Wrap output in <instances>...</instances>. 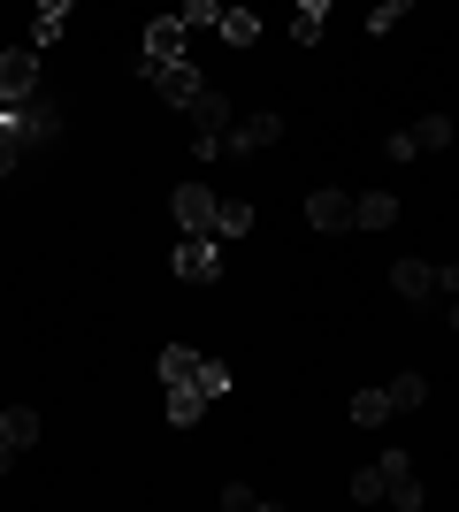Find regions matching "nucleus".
<instances>
[{"mask_svg":"<svg viewBox=\"0 0 459 512\" xmlns=\"http://www.w3.org/2000/svg\"><path fill=\"white\" fill-rule=\"evenodd\" d=\"M0 130H8L16 146H54V138H62V107L39 100V92H31V100H0Z\"/></svg>","mask_w":459,"mask_h":512,"instance_id":"f257e3e1","label":"nucleus"},{"mask_svg":"<svg viewBox=\"0 0 459 512\" xmlns=\"http://www.w3.org/2000/svg\"><path fill=\"white\" fill-rule=\"evenodd\" d=\"M169 268L184 283H215V268H222V237L215 230H184L176 237V253H169Z\"/></svg>","mask_w":459,"mask_h":512,"instance_id":"f03ea898","label":"nucleus"},{"mask_svg":"<svg viewBox=\"0 0 459 512\" xmlns=\"http://www.w3.org/2000/svg\"><path fill=\"white\" fill-rule=\"evenodd\" d=\"M39 46L23 39V46H8V54H0V100H31V92H39Z\"/></svg>","mask_w":459,"mask_h":512,"instance_id":"7ed1b4c3","label":"nucleus"},{"mask_svg":"<svg viewBox=\"0 0 459 512\" xmlns=\"http://www.w3.org/2000/svg\"><path fill=\"white\" fill-rule=\"evenodd\" d=\"M146 85L161 92V100H169V107H192L199 92H207V85H199V69L184 62V54H176V62H146Z\"/></svg>","mask_w":459,"mask_h":512,"instance_id":"20e7f679","label":"nucleus"},{"mask_svg":"<svg viewBox=\"0 0 459 512\" xmlns=\"http://www.w3.org/2000/svg\"><path fill=\"white\" fill-rule=\"evenodd\" d=\"M375 474H383V497H391L398 512H421V482H414V459H406V451H383Z\"/></svg>","mask_w":459,"mask_h":512,"instance_id":"39448f33","label":"nucleus"},{"mask_svg":"<svg viewBox=\"0 0 459 512\" xmlns=\"http://www.w3.org/2000/svg\"><path fill=\"white\" fill-rule=\"evenodd\" d=\"M459 138V123H444V115H421L414 130H398L391 138V161H414V153H437V146H452Z\"/></svg>","mask_w":459,"mask_h":512,"instance_id":"423d86ee","label":"nucleus"},{"mask_svg":"<svg viewBox=\"0 0 459 512\" xmlns=\"http://www.w3.org/2000/svg\"><path fill=\"white\" fill-rule=\"evenodd\" d=\"M306 230H352V192H337V184H322V192H306Z\"/></svg>","mask_w":459,"mask_h":512,"instance_id":"0eeeda50","label":"nucleus"},{"mask_svg":"<svg viewBox=\"0 0 459 512\" xmlns=\"http://www.w3.org/2000/svg\"><path fill=\"white\" fill-rule=\"evenodd\" d=\"M276 138H284V115H245V123L222 130V146H230V153H268Z\"/></svg>","mask_w":459,"mask_h":512,"instance_id":"6e6552de","label":"nucleus"},{"mask_svg":"<svg viewBox=\"0 0 459 512\" xmlns=\"http://www.w3.org/2000/svg\"><path fill=\"white\" fill-rule=\"evenodd\" d=\"M215 207L222 199L207 184H176V230H215Z\"/></svg>","mask_w":459,"mask_h":512,"instance_id":"1a4fd4ad","label":"nucleus"},{"mask_svg":"<svg viewBox=\"0 0 459 512\" xmlns=\"http://www.w3.org/2000/svg\"><path fill=\"white\" fill-rule=\"evenodd\" d=\"M391 291H398V299H437V268H429V260H398V268H391Z\"/></svg>","mask_w":459,"mask_h":512,"instance_id":"9d476101","label":"nucleus"},{"mask_svg":"<svg viewBox=\"0 0 459 512\" xmlns=\"http://www.w3.org/2000/svg\"><path fill=\"white\" fill-rule=\"evenodd\" d=\"M184 54V16H153L146 23V62H176Z\"/></svg>","mask_w":459,"mask_h":512,"instance_id":"9b49d317","label":"nucleus"},{"mask_svg":"<svg viewBox=\"0 0 459 512\" xmlns=\"http://www.w3.org/2000/svg\"><path fill=\"white\" fill-rule=\"evenodd\" d=\"M391 222H398L391 192H360V199H352V230H391Z\"/></svg>","mask_w":459,"mask_h":512,"instance_id":"f8f14e48","label":"nucleus"},{"mask_svg":"<svg viewBox=\"0 0 459 512\" xmlns=\"http://www.w3.org/2000/svg\"><path fill=\"white\" fill-rule=\"evenodd\" d=\"M192 138H215V146H222V130H230V100H222V92H199V100H192Z\"/></svg>","mask_w":459,"mask_h":512,"instance_id":"ddd939ff","label":"nucleus"},{"mask_svg":"<svg viewBox=\"0 0 459 512\" xmlns=\"http://www.w3.org/2000/svg\"><path fill=\"white\" fill-rule=\"evenodd\" d=\"M69 8H77V0H39V16H31V46H39V54H46V46H54V39H62Z\"/></svg>","mask_w":459,"mask_h":512,"instance_id":"4468645a","label":"nucleus"},{"mask_svg":"<svg viewBox=\"0 0 459 512\" xmlns=\"http://www.w3.org/2000/svg\"><path fill=\"white\" fill-rule=\"evenodd\" d=\"M391 413H414V406H429V375H414V367H406V375H391Z\"/></svg>","mask_w":459,"mask_h":512,"instance_id":"2eb2a0df","label":"nucleus"},{"mask_svg":"<svg viewBox=\"0 0 459 512\" xmlns=\"http://www.w3.org/2000/svg\"><path fill=\"white\" fill-rule=\"evenodd\" d=\"M215 31H222L230 46H253V39H261V16H253V8H222Z\"/></svg>","mask_w":459,"mask_h":512,"instance_id":"dca6fc26","label":"nucleus"},{"mask_svg":"<svg viewBox=\"0 0 459 512\" xmlns=\"http://www.w3.org/2000/svg\"><path fill=\"white\" fill-rule=\"evenodd\" d=\"M0 436H8L16 451H31V444H39V413H31V406H8V413H0Z\"/></svg>","mask_w":459,"mask_h":512,"instance_id":"f3484780","label":"nucleus"},{"mask_svg":"<svg viewBox=\"0 0 459 512\" xmlns=\"http://www.w3.org/2000/svg\"><path fill=\"white\" fill-rule=\"evenodd\" d=\"M199 413H207V398H199V383H169V421H176V428H192Z\"/></svg>","mask_w":459,"mask_h":512,"instance_id":"a211bd4d","label":"nucleus"},{"mask_svg":"<svg viewBox=\"0 0 459 512\" xmlns=\"http://www.w3.org/2000/svg\"><path fill=\"white\" fill-rule=\"evenodd\" d=\"M352 421L383 428V421H391V390H352Z\"/></svg>","mask_w":459,"mask_h":512,"instance_id":"6ab92c4d","label":"nucleus"},{"mask_svg":"<svg viewBox=\"0 0 459 512\" xmlns=\"http://www.w3.org/2000/svg\"><path fill=\"white\" fill-rule=\"evenodd\" d=\"M192 375H199V352H192V344H169V352H161V390L192 383Z\"/></svg>","mask_w":459,"mask_h":512,"instance_id":"aec40b11","label":"nucleus"},{"mask_svg":"<svg viewBox=\"0 0 459 512\" xmlns=\"http://www.w3.org/2000/svg\"><path fill=\"white\" fill-rule=\"evenodd\" d=\"M245 230H253V207H245V199H222L215 207V237L230 245V237H245Z\"/></svg>","mask_w":459,"mask_h":512,"instance_id":"412c9836","label":"nucleus"},{"mask_svg":"<svg viewBox=\"0 0 459 512\" xmlns=\"http://www.w3.org/2000/svg\"><path fill=\"white\" fill-rule=\"evenodd\" d=\"M192 383H199V398L215 406V398H230V367H222V360H207V352H199V375H192Z\"/></svg>","mask_w":459,"mask_h":512,"instance_id":"4be33fe9","label":"nucleus"},{"mask_svg":"<svg viewBox=\"0 0 459 512\" xmlns=\"http://www.w3.org/2000/svg\"><path fill=\"white\" fill-rule=\"evenodd\" d=\"M222 512H268V497L245 490V482H230V490H222Z\"/></svg>","mask_w":459,"mask_h":512,"instance_id":"5701e85b","label":"nucleus"},{"mask_svg":"<svg viewBox=\"0 0 459 512\" xmlns=\"http://www.w3.org/2000/svg\"><path fill=\"white\" fill-rule=\"evenodd\" d=\"M406 8H414V0H375V8H368V31L383 39V31H391V23L406 16Z\"/></svg>","mask_w":459,"mask_h":512,"instance_id":"b1692460","label":"nucleus"},{"mask_svg":"<svg viewBox=\"0 0 459 512\" xmlns=\"http://www.w3.org/2000/svg\"><path fill=\"white\" fill-rule=\"evenodd\" d=\"M352 505H383V474H375V467L352 474Z\"/></svg>","mask_w":459,"mask_h":512,"instance_id":"393cba45","label":"nucleus"},{"mask_svg":"<svg viewBox=\"0 0 459 512\" xmlns=\"http://www.w3.org/2000/svg\"><path fill=\"white\" fill-rule=\"evenodd\" d=\"M222 16V0H184V31H192V23H215Z\"/></svg>","mask_w":459,"mask_h":512,"instance_id":"a878e982","label":"nucleus"},{"mask_svg":"<svg viewBox=\"0 0 459 512\" xmlns=\"http://www.w3.org/2000/svg\"><path fill=\"white\" fill-rule=\"evenodd\" d=\"M23 153H31V146H16V138L0 130V176H16V169H23Z\"/></svg>","mask_w":459,"mask_h":512,"instance_id":"bb28decb","label":"nucleus"},{"mask_svg":"<svg viewBox=\"0 0 459 512\" xmlns=\"http://www.w3.org/2000/svg\"><path fill=\"white\" fill-rule=\"evenodd\" d=\"M437 291H444V299H459V260H437Z\"/></svg>","mask_w":459,"mask_h":512,"instance_id":"cd10ccee","label":"nucleus"},{"mask_svg":"<svg viewBox=\"0 0 459 512\" xmlns=\"http://www.w3.org/2000/svg\"><path fill=\"white\" fill-rule=\"evenodd\" d=\"M16 459H23V451H16V444H8V436H0V474H8V467H16Z\"/></svg>","mask_w":459,"mask_h":512,"instance_id":"c85d7f7f","label":"nucleus"},{"mask_svg":"<svg viewBox=\"0 0 459 512\" xmlns=\"http://www.w3.org/2000/svg\"><path fill=\"white\" fill-rule=\"evenodd\" d=\"M299 16H329V0H299Z\"/></svg>","mask_w":459,"mask_h":512,"instance_id":"c756f323","label":"nucleus"},{"mask_svg":"<svg viewBox=\"0 0 459 512\" xmlns=\"http://www.w3.org/2000/svg\"><path fill=\"white\" fill-rule=\"evenodd\" d=\"M452 329H459V299H452Z\"/></svg>","mask_w":459,"mask_h":512,"instance_id":"7c9ffc66","label":"nucleus"}]
</instances>
